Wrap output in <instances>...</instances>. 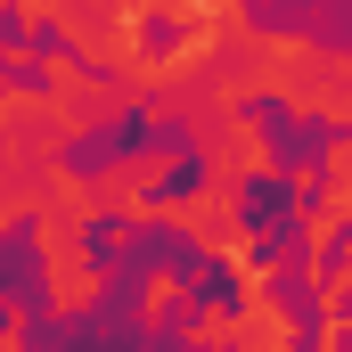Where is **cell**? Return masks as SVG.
Wrapping results in <instances>:
<instances>
[{"mask_svg":"<svg viewBox=\"0 0 352 352\" xmlns=\"http://www.w3.org/2000/svg\"><path fill=\"white\" fill-rule=\"evenodd\" d=\"M41 278H50V311H58V320H82L90 303L107 295V270L90 263L82 246H66V254H41Z\"/></svg>","mask_w":352,"mask_h":352,"instance_id":"cell-2","label":"cell"},{"mask_svg":"<svg viewBox=\"0 0 352 352\" xmlns=\"http://www.w3.org/2000/svg\"><path fill=\"white\" fill-rule=\"evenodd\" d=\"M180 336H188V352H221V344H238V311L230 303H188Z\"/></svg>","mask_w":352,"mask_h":352,"instance_id":"cell-4","label":"cell"},{"mask_svg":"<svg viewBox=\"0 0 352 352\" xmlns=\"http://www.w3.org/2000/svg\"><path fill=\"white\" fill-rule=\"evenodd\" d=\"M0 352H25V336H16V328H0Z\"/></svg>","mask_w":352,"mask_h":352,"instance_id":"cell-6","label":"cell"},{"mask_svg":"<svg viewBox=\"0 0 352 352\" xmlns=\"http://www.w3.org/2000/svg\"><path fill=\"white\" fill-rule=\"evenodd\" d=\"M188 140L205 148V164H213L221 180H230V188H238V180H263L270 164H278V156H270V140L254 131V123H246V115H221V123H197Z\"/></svg>","mask_w":352,"mask_h":352,"instance_id":"cell-1","label":"cell"},{"mask_svg":"<svg viewBox=\"0 0 352 352\" xmlns=\"http://www.w3.org/2000/svg\"><path fill=\"white\" fill-rule=\"evenodd\" d=\"M303 320L270 295V287H246V311H238V352H295Z\"/></svg>","mask_w":352,"mask_h":352,"instance_id":"cell-3","label":"cell"},{"mask_svg":"<svg viewBox=\"0 0 352 352\" xmlns=\"http://www.w3.org/2000/svg\"><path fill=\"white\" fill-rule=\"evenodd\" d=\"M311 352H344V320H328V328L311 336Z\"/></svg>","mask_w":352,"mask_h":352,"instance_id":"cell-5","label":"cell"}]
</instances>
